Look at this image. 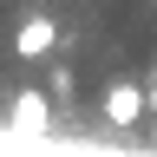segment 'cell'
I'll list each match as a JSON object with an SVG mask.
<instances>
[{
	"label": "cell",
	"instance_id": "6da1fadb",
	"mask_svg": "<svg viewBox=\"0 0 157 157\" xmlns=\"http://www.w3.org/2000/svg\"><path fill=\"white\" fill-rule=\"evenodd\" d=\"M144 111H151V85H137V78H111V85H105V124L137 131Z\"/></svg>",
	"mask_w": 157,
	"mask_h": 157
},
{
	"label": "cell",
	"instance_id": "8992f818",
	"mask_svg": "<svg viewBox=\"0 0 157 157\" xmlns=\"http://www.w3.org/2000/svg\"><path fill=\"white\" fill-rule=\"evenodd\" d=\"M151 151H157V124H151Z\"/></svg>",
	"mask_w": 157,
	"mask_h": 157
},
{
	"label": "cell",
	"instance_id": "7a4b0ae2",
	"mask_svg": "<svg viewBox=\"0 0 157 157\" xmlns=\"http://www.w3.org/2000/svg\"><path fill=\"white\" fill-rule=\"evenodd\" d=\"M7 124H13L20 137H52V105H46V92H13Z\"/></svg>",
	"mask_w": 157,
	"mask_h": 157
},
{
	"label": "cell",
	"instance_id": "3957f363",
	"mask_svg": "<svg viewBox=\"0 0 157 157\" xmlns=\"http://www.w3.org/2000/svg\"><path fill=\"white\" fill-rule=\"evenodd\" d=\"M52 46H59V26L46 13H26V20H20V33H13V52L20 59H52Z\"/></svg>",
	"mask_w": 157,
	"mask_h": 157
},
{
	"label": "cell",
	"instance_id": "277c9868",
	"mask_svg": "<svg viewBox=\"0 0 157 157\" xmlns=\"http://www.w3.org/2000/svg\"><path fill=\"white\" fill-rule=\"evenodd\" d=\"M52 98H72V66H52V85H46Z\"/></svg>",
	"mask_w": 157,
	"mask_h": 157
},
{
	"label": "cell",
	"instance_id": "5b68a950",
	"mask_svg": "<svg viewBox=\"0 0 157 157\" xmlns=\"http://www.w3.org/2000/svg\"><path fill=\"white\" fill-rule=\"evenodd\" d=\"M144 85H151V111H157V72H151V78H144Z\"/></svg>",
	"mask_w": 157,
	"mask_h": 157
}]
</instances>
